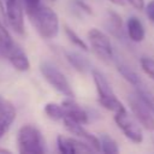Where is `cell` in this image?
Instances as JSON below:
<instances>
[{
    "instance_id": "cell-12",
    "label": "cell",
    "mask_w": 154,
    "mask_h": 154,
    "mask_svg": "<svg viewBox=\"0 0 154 154\" xmlns=\"http://www.w3.org/2000/svg\"><path fill=\"white\" fill-rule=\"evenodd\" d=\"M16 119V109L13 105L0 96V138L8 131Z\"/></svg>"
},
{
    "instance_id": "cell-23",
    "label": "cell",
    "mask_w": 154,
    "mask_h": 154,
    "mask_svg": "<svg viewBox=\"0 0 154 154\" xmlns=\"http://www.w3.org/2000/svg\"><path fill=\"white\" fill-rule=\"evenodd\" d=\"M19 1H20L22 6L24 7L26 13L31 12L32 10H35L40 5V0H19Z\"/></svg>"
},
{
    "instance_id": "cell-7",
    "label": "cell",
    "mask_w": 154,
    "mask_h": 154,
    "mask_svg": "<svg viewBox=\"0 0 154 154\" xmlns=\"http://www.w3.org/2000/svg\"><path fill=\"white\" fill-rule=\"evenodd\" d=\"M0 55L6 58L11 63V65L18 71H26L30 67V63L26 54L13 41H10L8 43L0 47Z\"/></svg>"
},
{
    "instance_id": "cell-25",
    "label": "cell",
    "mask_w": 154,
    "mask_h": 154,
    "mask_svg": "<svg viewBox=\"0 0 154 154\" xmlns=\"http://www.w3.org/2000/svg\"><path fill=\"white\" fill-rule=\"evenodd\" d=\"M75 4H76L79 8H82L84 12H87V13H89V14L91 13V8H90V6H89V5H87L83 0H75Z\"/></svg>"
},
{
    "instance_id": "cell-17",
    "label": "cell",
    "mask_w": 154,
    "mask_h": 154,
    "mask_svg": "<svg viewBox=\"0 0 154 154\" xmlns=\"http://www.w3.org/2000/svg\"><path fill=\"white\" fill-rule=\"evenodd\" d=\"M99 143H100V152H103L106 154H117L119 152L117 142L111 136H108L107 134L100 135Z\"/></svg>"
},
{
    "instance_id": "cell-9",
    "label": "cell",
    "mask_w": 154,
    "mask_h": 154,
    "mask_svg": "<svg viewBox=\"0 0 154 154\" xmlns=\"http://www.w3.org/2000/svg\"><path fill=\"white\" fill-rule=\"evenodd\" d=\"M6 18L7 24H10L17 34H24L23 6L19 0H6Z\"/></svg>"
},
{
    "instance_id": "cell-3",
    "label": "cell",
    "mask_w": 154,
    "mask_h": 154,
    "mask_svg": "<svg viewBox=\"0 0 154 154\" xmlns=\"http://www.w3.org/2000/svg\"><path fill=\"white\" fill-rule=\"evenodd\" d=\"M91 75H93V79H94V83H95V87L97 90L99 103L103 108L112 111L113 113H117L119 111L125 109L123 103L116 97V94L113 93L109 83L103 77V75L96 70H91Z\"/></svg>"
},
{
    "instance_id": "cell-8",
    "label": "cell",
    "mask_w": 154,
    "mask_h": 154,
    "mask_svg": "<svg viewBox=\"0 0 154 154\" xmlns=\"http://www.w3.org/2000/svg\"><path fill=\"white\" fill-rule=\"evenodd\" d=\"M130 108L132 111L134 117L137 119V122L147 130H154V113L140 100V97L134 94L129 96L128 99Z\"/></svg>"
},
{
    "instance_id": "cell-4",
    "label": "cell",
    "mask_w": 154,
    "mask_h": 154,
    "mask_svg": "<svg viewBox=\"0 0 154 154\" xmlns=\"http://www.w3.org/2000/svg\"><path fill=\"white\" fill-rule=\"evenodd\" d=\"M40 71L43 76V78L60 94L67 96V97H73V91L72 88L64 76L52 63L49 61H42L40 64Z\"/></svg>"
},
{
    "instance_id": "cell-6",
    "label": "cell",
    "mask_w": 154,
    "mask_h": 154,
    "mask_svg": "<svg viewBox=\"0 0 154 154\" xmlns=\"http://www.w3.org/2000/svg\"><path fill=\"white\" fill-rule=\"evenodd\" d=\"M88 38H89L91 49L100 59H102L103 61H109L112 59L113 52H112V46L107 35H105L101 30L93 28L88 31Z\"/></svg>"
},
{
    "instance_id": "cell-28",
    "label": "cell",
    "mask_w": 154,
    "mask_h": 154,
    "mask_svg": "<svg viewBox=\"0 0 154 154\" xmlns=\"http://www.w3.org/2000/svg\"><path fill=\"white\" fill-rule=\"evenodd\" d=\"M49 1H53V0H49Z\"/></svg>"
},
{
    "instance_id": "cell-20",
    "label": "cell",
    "mask_w": 154,
    "mask_h": 154,
    "mask_svg": "<svg viewBox=\"0 0 154 154\" xmlns=\"http://www.w3.org/2000/svg\"><path fill=\"white\" fill-rule=\"evenodd\" d=\"M136 95L140 97V100L154 113V96L143 87H141L140 84L136 85Z\"/></svg>"
},
{
    "instance_id": "cell-21",
    "label": "cell",
    "mask_w": 154,
    "mask_h": 154,
    "mask_svg": "<svg viewBox=\"0 0 154 154\" xmlns=\"http://www.w3.org/2000/svg\"><path fill=\"white\" fill-rule=\"evenodd\" d=\"M64 29H65V34H66V36H67V38L75 45V46H77L78 48H81V49H83V51H88V46H87V43L71 29V28H69L67 25H65L64 26Z\"/></svg>"
},
{
    "instance_id": "cell-22",
    "label": "cell",
    "mask_w": 154,
    "mask_h": 154,
    "mask_svg": "<svg viewBox=\"0 0 154 154\" xmlns=\"http://www.w3.org/2000/svg\"><path fill=\"white\" fill-rule=\"evenodd\" d=\"M141 67L150 78L154 79V59L143 57L141 59Z\"/></svg>"
},
{
    "instance_id": "cell-15",
    "label": "cell",
    "mask_w": 154,
    "mask_h": 154,
    "mask_svg": "<svg viewBox=\"0 0 154 154\" xmlns=\"http://www.w3.org/2000/svg\"><path fill=\"white\" fill-rule=\"evenodd\" d=\"M66 59L81 73H87V72H90L93 70L89 60L77 52H72V51L66 52Z\"/></svg>"
},
{
    "instance_id": "cell-24",
    "label": "cell",
    "mask_w": 154,
    "mask_h": 154,
    "mask_svg": "<svg viewBox=\"0 0 154 154\" xmlns=\"http://www.w3.org/2000/svg\"><path fill=\"white\" fill-rule=\"evenodd\" d=\"M146 13H147V17L149 18V20L152 23H154V0L149 1L146 6Z\"/></svg>"
},
{
    "instance_id": "cell-18",
    "label": "cell",
    "mask_w": 154,
    "mask_h": 154,
    "mask_svg": "<svg viewBox=\"0 0 154 154\" xmlns=\"http://www.w3.org/2000/svg\"><path fill=\"white\" fill-rule=\"evenodd\" d=\"M117 69H118V72L129 82V83H131L132 85H137V84H140L141 83V81H140V77H138V75L132 70V69H130L128 65H125V64H118L117 65Z\"/></svg>"
},
{
    "instance_id": "cell-27",
    "label": "cell",
    "mask_w": 154,
    "mask_h": 154,
    "mask_svg": "<svg viewBox=\"0 0 154 154\" xmlns=\"http://www.w3.org/2000/svg\"><path fill=\"white\" fill-rule=\"evenodd\" d=\"M108 1H111L112 4H114L117 6H124L125 5V0H108Z\"/></svg>"
},
{
    "instance_id": "cell-19",
    "label": "cell",
    "mask_w": 154,
    "mask_h": 154,
    "mask_svg": "<svg viewBox=\"0 0 154 154\" xmlns=\"http://www.w3.org/2000/svg\"><path fill=\"white\" fill-rule=\"evenodd\" d=\"M45 113L48 116V118L53 120H60L64 118V109L61 103H55V102H48L45 106Z\"/></svg>"
},
{
    "instance_id": "cell-10",
    "label": "cell",
    "mask_w": 154,
    "mask_h": 154,
    "mask_svg": "<svg viewBox=\"0 0 154 154\" xmlns=\"http://www.w3.org/2000/svg\"><path fill=\"white\" fill-rule=\"evenodd\" d=\"M63 120H64V125H65L66 130H67L70 134L77 136V137L81 138L82 141L87 142L95 152H100L99 138H97L96 136H94L93 134H90L87 129H84V128H83V124L77 123V122H75V120H72V119H70V118H67V117H64Z\"/></svg>"
},
{
    "instance_id": "cell-16",
    "label": "cell",
    "mask_w": 154,
    "mask_h": 154,
    "mask_svg": "<svg viewBox=\"0 0 154 154\" xmlns=\"http://www.w3.org/2000/svg\"><path fill=\"white\" fill-rule=\"evenodd\" d=\"M107 28L108 30L117 37H123V20H122V17L113 12V11H108L107 13Z\"/></svg>"
},
{
    "instance_id": "cell-11",
    "label": "cell",
    "mask_w": 154,
    "mask_h": 154,
    "mask_svg": "<svg viewBox=\"0 0 154 154\" xmlns=\"http://www.w3.org/2000/svg\"><path fill=\"white\" fill-rule=\"evenodd\" d=\"M57 144L58 149L63 154H76V153H90L95 152L87 142L65 137L63 135H59L57 137Z\"/></svg>"
},
{
    "instance_id": "cell-1",
    "label": "cell",
    "mask_w": 154,
    "mask_h": 154,
    "mask_svg": "<svg viewBox=\"0 0 154 154\" xmlns=\"http://www.w3.org/2000/svg\"><path fill=\"white\" fill-rule=\"evenodd\" d=\"M26 14L43 38H53L57 36L59 30V19L58 14L51 7L40 4L35 10Z\"/></svg>"
},
{
    "instance_id": "cell-26",
    "label": "cell",
    "mask_w": 154,
    "mask_h": 154,
    "mask_svg": "<svg viewBox=\"0 0 154 154\" xmlns=\"http://www.w3.org/2000/svg\"><path fill=\"white\" fill-rule=\"evenodd\" d=\"M131 6H134L137 10H142L144 7V1L143 0H128Z\"/></svg>"
},
{
    "instance_id": "cell-2",
    "label": "cell",
    "mask_w": 154,
    "mask_h": 154,
    "mask_svg": "<svg viewBox=\"0 0 154 154\" xmlns=\"http://www.w3.org/2000/svg\"><path fill=\"white\" fill-rule=\"evenodd\" d=\"M18 149L23 154H42L45 152V140L40 130L31 125H23L17 137Z\"/></svg>"
},
{
    "instance_id": "cell-5",
    "label": "cell",
    "mask_w": 154,
    "mask_h": 154,
    "mask_svg": "<svg viewBox=\"0 0 154 154\" xmlns=\"http://www.w3.org/2000/svg\"><path fill=\"white\" fill-rule=\"evenodd\" d=\"M114 120H116L118 128L124 132V135L130 141H132L135 143H141L143 141L142 130H141L138 123L131 116H129L126 109L114 113Z\"/></svg>"
},
{
    "instance_id": "cell-14",
    "label": "cell",
    "mask_w": 154,
    "mask_h": 154,
    "mask_svg": "<svg viewBox=\"0 0 154 154\" xmlns=\"http://www.w3.org/2000/svg\"><path fill=\"white\" fill-rule=\"evenodd\" d=\"M126 29H128V35H129L131 41H134V42L143 41V38H144V28H143L142 22L137 17L132 16L128 19Z\"/></svg>"
},
{
    "instance_id": "cell-13",
    "label": "cell",
    "mask_w": 154,
    "mask_h": 154,
    "mask_svg": "<svg viewBox=\"0 0 154 154\" xmlns=\"http://www.w3.org/2000/svg\"><path fill=\"white\" fill-rule=\"evenodd\" d=\"M61 106H63V109H64V117H67V118H70V119H72L77 123H81V124L88 123L87 112L79 105H77L72 100V97H69L67 100L63 101Z\"/></svg>"
}]
</instances>
